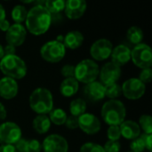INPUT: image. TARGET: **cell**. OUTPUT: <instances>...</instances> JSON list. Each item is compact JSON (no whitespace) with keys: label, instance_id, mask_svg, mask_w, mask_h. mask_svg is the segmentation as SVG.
<instances>
[{"label":"cell","instance_id":"6da1fadb","mask_svg":"<svg viewBox=\"0 0 152 152\" xmlns=\"http://www.w3.org/2000/svg\"><path fill=\"white\" fill-rule=\"evenodd\" d=\"M37 3V4L28 11L25 28L34 36H41L49 29L52 24V16L44 6L45 1Z\"/></svg>","mask_w":152,"mask_h":152},{"label":"cell","instance_id":"7a4b0ae2","mask_svg":"<svg viewBox=\"0 0 152 152\" xmlns=\"http://www.w3.org/2000/svg\"><path fill=\"white\" fill-rule=\"evenodd\" d=\"M28 103L30 109L37 115H46L53 110V94L45 87L35 89L29 96Z\"/></svg>","mask_w":152,"mask_h":152},{"label":"cell","instance_id":"3957f363","mask_svg":"<svg viewBox=\"0 0 152 152\" xmlns=\"http://www.w3.org/2000/svg\"><path fill=\"white\" fill-rule=\"evenodd\" d=\"M101 115L109 126H120L126 120V106L119 100H109L102 105Z\"/></svg>","mask_w":152,"mask_h":152},{"label":"cell","instance_id":"277c9868","mask_svg":"<svg viewBox=\"0 0 152 152\" xmlns=\"http://www.w3.org/2000/svg\"><path fill=\"white\" fill-rule=\"evenodd\" d=\"M0 70L4 77L14 80L23 78L28 71L26 62L18 55H6L0 61Z\"/></svg>","mask_w":152,"mask_h":152},{"label":"cell","instance_id":"5b68a950","mask_svg":"<svg viewBox=\"0 0 152 152\" xmlns=\"http://www.w3.org/2000/svg\"><path fill=\"white\" fill-rule=\"evenodd\" d=\"M99 71L100 68L94 60L85 59L75 66V78L78 83L87 85L96 81Z\"/></svg>","mask_w":152,"mask_h":152},{"label":"cell","instance_id":"8992f818","mask_svg":"<svg viewBox=\"0 0 152 152\" xmlns=\"http://www.w3.org/2000/svg\"><path fill=\"white\" fill-rule=\"evenodd\" d=\"M40 54L45 61L51 63H56L64 58L66 54V48L62 42L56 39L51 40L42 45Z\"/></svg>","mask_w":152,"mask_h":152},{"label":"cell","instance_id":"52a82bcc","mask_svg":"<svg viewBox=\"0 0 152 152\" xmlns=\"http://www.w3.org/2000/svg\"><path fill=\"white\" fill-rule=\"evenodd\" d=\"M131 60L136 67L142 69L151 68L152 51L151 46L145 43L135 45L131 50Z\"/></svg>","mask_w":152,"mask_h":152},{"label":"cell","instance_id":"ba28073f","mask_svg":"<svg viewBox=\"0 0 152 152\" xmlns=\"http://www.w3.org/2000/svg\"><path fill=\"white\" fill-rule=\"evenodd\" d=\"M122 94L128 100H139L141 99L145 92L146 86L137 77H132L126 80L121 86Z\"/></svg>","mask_w":152,"mask_h":152},{"label":"cell","instance_id":"9c48e42d","mask_svg":"<svg viewBox=\"0 0 152 152\" xmlns=\"http://www.w3.org/2000/svg\"><path fill=\"white\" fill-rule=\"evenodd\" d=\"M21 129L14 122L8 121L0 125L1 144H15L21 138Z\"/></svg>","mask_w":152,"mask_h":152},{"label":"cell","instance_id":"30bf717a","mask_svg":"<svg viewBox=\"0 0 152 152\" xmlns=\"http://www.w3.org/2000/svg\"><path fill=\"white\" fill-rule=\"evenodd\" d=\"M113 45L110 40L101 38L93 43L90 47V54L94 61H102L110 57Z\"/></svg>","mask_w":152,"mask_h":152},{"label":"cell","instance_id":"8fae6325","mask_svg":"<svg viewBox=\"0 0 152 152\" xmlns=\"http://www.w3.org/2000/svg\"><path fill=\"white\" fill-rule=\"evenodd\" d=\"M42 150L44 152H68V141L61 135L53 134L45 138L42 142Z\"/></svg>","mask_w":152,"mask_h":152},{"label":"cell","instance_id":"7c38bea8","mask_svg":"<svg viewBox=\"0 0 152 152\" xmlns=\"http://www.w3.org/2000/svg\"><path fill=\"white\" fill-rule=\"evenodd\" d=\"M121 77V68L110 61L105 63L99 71L100 82L103 85H110L117 83Z\"/></svg>","mask_w":152,"mask_h":152},{"label":"cell","instance_id":"4fadbf2b","mask_svg":"<svg viewBox=\"0 0 152 152\" xmlns=\"http://www.w3.org/2000/svg\"><path fill=\"white\" fill-rule=\"evenodd\" d=\"M27 37V29L22 24H12L5 32V40L7 45L15 48L23 45Z\"/></svg>","mask_w":152,"mask_h":152},{"label":"cell","instance_id":"5bb4252c","mask_svg":"<svg viewBox=\"0 0 152 152\" xmlns=\"http://www.w3.org/2000/svg\"><path fill=\"white\" fill-rule=\"evenodd\" d=\"M78 128H80L86 134H95L102 127L100 119L92 113H85L77 118Z\"/></svg>","mask_w":152,"mask_h":152},{"label":"cell","instance_id":"9a60e30c","mask_svg":"<svg viewBox=\"0 0 152 152\" xmlns=\"http://www.w3.org/2000/svg\"><path fill=\"white\" fill-rule=\"evenodd\" d=\"M87 4L85 0H68L65 1L64 13L70 20H77L86 12Z\"/></svg>","mask_w":152,"mask_h":152},{"label":"cell","instance_id":"2e32d148","mask_svg":"<svg viewBox=\"0 0 152 152\" xmlns=\"http://www.w3.org/2000/svg\"><path fill=\"white\" fill-rule=\"evenodd\" d=\"M19 86L16 80L4 77L0 79V97L4 100H12L17 94Z\"/></svg>","mask_w":152,"mask_h":152},{"label":"cell","instance_id":"e0dca14e","mask_svg":"<svg viewBox=\"0 0 152 152\" xmlns=\"http://www.w3.org/2000/svg\"><path fill=\"white\" fill-rule=\"evenodd\" d=\"M111 62L118 67L128 63L131 60V50L126 45H118L113 47L111 52Z\"/></svg>","mask_w":152,"mask_h":152},{"label":"cell","instance_id":"ac0fdd59","mask_svg":"<svg viewBox=\"0 0 152 152\" xmlns=\"http://www.w3.org/2000/svg\"><path fill=\"white\" fill-rule=\"evenodd\" d=\"M86 97L91 102H99L105 98L104 86L100 81H94L86 85L84 88Z\"/></svg>","mask_w":152,"mask_h":152},{"label":"cell","instance_id":"d6986e66","mask_svg":"<svg viewBox=\"0 0 152 152\" xmlns=\"http://www.w3.org/2000/svg\"><path fill=\"white\" fill-rule=\"evenodd\" d=\"M121 136L127 140H134L141 135V128L137 122L134 120H125L120 126Z\"/></svg>","mask_w":152,"mask_h":152},{"label":"cell","instance_id":"ffe728a7","mask_svg":"<svg viewBox=\"0 0 152 152\" xmlns=\"http://www.w3.org/2000/svg\"><path fill=\"white\" fill-rule=\"evenodd\" d=\"M85 37L84 35L78 30H71L68 32L63 37V45L65 48H69L70 50H75L79 48L84 43Z\"/></svg>","mask_w":152,"mask_h":152},{"label":"cell","instance_id":"44dd1931","mask_svg":"<svg viewBox=\"0 0 152 152\" xmlns=\"http://www.w3.org/2000/svg\"><path fill=\"white\" fill-rule=\"evenodd\" d=\"M79 89V83L75 77L64 78L60 86V93L64 97L74 96Z\"/></svg>","mask_w":152,"mask_h":152},{"label":"cell","instance_id":"7402d4cb","mask_svg":"<svg viewBox=\"0 0 152 152\" xmlns=\"http://www.w3.org/2000/svg\"><path fill=\"white\" fill-rule=\"evenodd\" d=\"M51 121L46 115H37L32 122L33 129L39 134L47 133L51 127Z\"/></svg>","mask_w":152,"mask_h":152},{"label":"cell","instance_id":"603a6c76","mask_svg":"<svg viewBox=\"0 0 152 152\" xmlns=\"http://www.w3.org/2000/svg\"><path fill=\"white\" fill-rule=\"evenodd\" d=\"M44 6L50 12L52 17L59 16L60 13L64 11L65 1H63V0H46V1H45Z\"/></svg>","mask_w":152,"mask_h":152},{"label":"cell","instance_id":"cb8c5ba5","mask_svg":"<svg viewBox=\"0 0 152 152\" xmlns=\"http://www.w3.org/2000/svg\"><path fill=\"white\" fill-rule=\"evenodd\" d=\"M69 111L72 117L79 118L86 111V102L80 98L71 101L69 104Z\"/></svg>","mask_w":152,"mask_h":152},{"label":"cell","instance_id":"d4e9b609","mask_svg":"<svg viewBox=\"0 0 152 152\" xmlns=\"http://www.w3.org/2000/svg\"><path fill=\"white\" fill-rule=\"evenodd\" d=\"M126 37L129 43L134 45H140L143 40V31L138 26H132L126 32Z\"/></svg>","mask_w":152,"mask_h":152},{"label":"cell","instance_id":"484cf974","mask_svg":"<svg viewBox=\"0 0 152 152\" xmlns=\"http://www.w3.org/2000/svg\"><path fill=\"white\" fill-rule=\"evenodd\" d=\"M28 11L22 4H16L12 10V19L15 24H21L26 20Z\"/></svg>","mask_w":152,"mask_h":152},{"label":"cell","instance_id":"4316f807","mask_svg":"<svg viewBox=\"0 0 152 152\" xmlns=\"http://www.w3.org/2000/svg\"><path fill=\"white\" fill-rule=\"evenodd\" d=\"M49 119L51 123L56 125V126H62L65 124L66 119L68 118L67 113L62 109H53L49 113Z\"/></svg>","mask_w":152,"mask_h":152},{"label":"cell","instance_id":"83f0119b","mask_svg":"<svg viewBox=\"0 0 152 152\" xmlns=\"http://www.w3.org/2000/svg\"><path fill=\"white\" fill-rule=\"evenodd\" d=\"M104 92L105 97H108L110 100H117V98L122 94V88L118 83H113L104 86Z\"/></svg>","mask_w":152,"mask_h":152},{"label":"cell","instance_id":"f1b7e54d","mask_svg":"<svg viewBox=\"0 0 152 152\" xmlns=\"http://www.w3.org/2000/svg\"><path fill=\"white\" fill-rule=\"evenodd\" d=\"M138 125L141 131H143V134H152V118L150 115H142L139 118Z\"/></svg>","mask_w":152,"mask_h":152},{"label":"cell","instance_id":"f546056e","mask_svg":"<svg viewBox=\"0 0 152 152\" xmlns=\"http://www.w3.org/2000/svg\"><path fill=\"white\" fill-rule=\"evenodd\" d=\"M79 152H105L103 147L95 142H86L84 143Z\"/></svg>","mask_w":152,"mask_h":152},{"label":"cell","instance_id":"4dcf8cb0","mask_svg":"<svg viewBox=\"0 0 152 152\" xmlns=\"http://www.w3.org/2000/svg\"><path fill=\"white\" fill-rule=\"evenodd\" d=\"M107 137L109 141H118L121 137L119 126H110L107 130Z\"/></svg>","mask_w":152,"mask_h":152},{"label":"cell","instance_id":"1f68e13d","mask_svg":"<svg viewBox=\"0 0 152 152\" xmlns=\"http://www.w3.org/2000/svg\"><path fill=\"white\" fill-rule=\"evenodd\" d=\"M130 149L132 152H142L146 149L141 135L138 138L132 141V142L130 143Z\"/></svg>","mask_w":152,"mask_h":152},{"label":"cell","instance_id":"d6a6232c","mask_svg":"<svg viewBox=\"0 0 152 152\" xmlns=\"http://www.w3.org/2000/svg\"><path fill=\"white\" fill-rule=\"evenodd\" d=\"M103 149L105 152H119L121 149V144L118 141H108Z\"/></svg>","mask_w":152,"mask_h":152},{"label":"cell","instance_id":"836d02e7","mask_svg":"<svg viewBox=\"0 0 152 152\" xmlns=\"http://www.w3.org/2000/svg\"><path fill=\"white\" fill-rule=\"evenodd\" d=\"M42 151V144L36 139L28 140L27 152H40Z\"/></svg>","mask_w":152,"mask_h":152},{"label":"cell","instance_id":"e575fe53","mask_svg":"<svg viewBox=\"0 0 152 152\" xmlns=\"http://www.w3.org/2000/svg\"><path fill=\"white\" fill-rule=\"evenodd\" d=\"M61 73L65 78L75 77V66L72 64H65L61 68Z\"/></svg>","mask_w":152,"mask_h":152},{"label":"cell","instance_id":"d590c367","mask_svg":"<svg viewBox=\"0 0 152 152\" xmlns=\"http://www.w3.org/2000/svg\"><path fill=\"white\" fill-rule=\"evenodd\" d=\"M139 79L144 84H148L151 81L152 79V69L151 68H148V69H142L140 76H139Z\"/></svg>","mask_w":152,"mask_h":152},{"label":"cell","instance_id":"8d00e7d4","mask_svg":"<svg viewBox=\"0 0 152 152\" xmlns=\"http://www.w3.org/2000/svg\"><path fill=\"white\" fill-rule=\"evenodd\" d=\"M65 126L69 129V130H75L77 128H78V121H77V118L76 117H68L65 122Z\"/></svg>","mask_w":152,"mask_h":152},{"label":"cell","instance_id":"74e56055","mask_svg":"<svg viewBox=\"0 0 152 152\" xmlns=\"http://www.w3.org/2000/svg\"><path fill=\"white\" fill-rule=\"evenodd\" d=\"M17 152H27L28 140L20 138L15 144H13Z\"/></svg>","mask_w":152,"mask_h":152},{"label":"cell","instance_id":"f35d334b","mask_svg":"<svg viewBox=\"0 0 152 152\" xmlns=\"http://www.w3.org/2000/svg\"><path fill=\"white\" fill-rule=\"evenodd\" d=\"M142 139L143 140V142L145 144V148L149 151H151L152 145V134H141Z\"/></svg>","mask_w":152,"mask_h":152},{"label":"cell","instance_id":"ab89813d","mask_svg":"<svg viewBox=\"0 0 152 152\" xmlns=\"http://www.w3.org/2000/svg\"><path fill=\"white\" fill-rule=\"evenodd\" d=\"M0 152H17V151L12 144H1Z\"/></svg>","mask_w":152,"mask_h":152},{"label":"cell","instance_id":"60d3db41","mask_svg":"<svg viewBox=\"0 0 152 152\" xmlns=\"http://www.w3.org/2000/svg\"><path fill=\"white\" fill-rule=\"evenodd\" d=\"M4 56H6V55H15L16 54L15 47L12 46V45H6L4 47Z\"/></svg>","mask_w":152,"mask_h":152},{"label":"cell","instance_id":"b9f144b4","mask_svg":"<svg viewBox=\"0 0 152 152\" xmlns=\"http://www.w3.org/2000/svg\"><path fill=\"white\" fill-rule=\"evenodd\" d=\"M10 26H11L10 22L5 19V20H2L0 22V30L3 31V32H6L8 30V28H10Z\"/></svg>","mask_w":152,"mask_h":152},{"label":"cell","instance_id":"7bdbcfd3","mask_svg":"<svg viewBox=\"0 0 152 152\" xmlns=\"http://www.w3.org/2000/svg\"><path fill=\"white\" fill-rule=\"evenodd\" d=\"M7 117V111L4 105L0 102V120H4Z\"/></svg>","mask_w":152,"mask_h":152},{"label":"cell","instance_id":"ee69618b","mask_svg":"<svg viewBox=\"0 0 152 152\" xmlns=\"http://www.w3.org/2000/svg\"><path fill=\"white\" fill-rule=\"evenodd\" d=\"M6 14H5V9L4 7L3 4H0V22L4 20H5L6 18Z\"/></svg>","mask_w":152,"mask_h":152},{"label":"cell","instance_id":"f6af8a7d","mask_svg":"<svg viewBox=\"0 0 152 152\" xmlns=\"http://www.w3.org/2000/svg\"><path fill=\"white\" fill-rule=\"evenodd\" d=\"M4 56V47L3 45L0 44V61L2 60V58Z\"/></svg>","mask_w":152,"mask_h":152},{"label":"cell","instance_id":"bcb514c9","mask_svg":"<svg viewBox=\"0 0 152 152\" xmlns=\"http://www.w3.org/2000/svg\"><path fill=\"white\" fill-rule=\"evenodd\" d=\"M130 152H132V151H130Z\"/></svg>","mask_w":152,"mask_h":152}]
</instances>
